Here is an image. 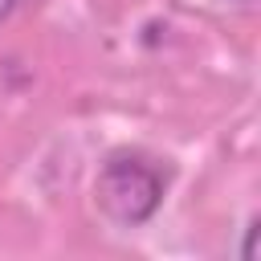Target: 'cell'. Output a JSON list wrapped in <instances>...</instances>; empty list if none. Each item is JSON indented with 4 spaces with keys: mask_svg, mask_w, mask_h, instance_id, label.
I'll return each mask as SVG.
<instances>
[{
    "mask_svg": "<svg viewBox=\"0 0 261 261\" xmlns=\"http://www.w3.org/2000/svg\"><path fill=\"white\" fill-rule=\"evenodd\" d=\"M163 188H167L163 171H159L151 159L130 155V151H114V155L102 163L98 184H94L102 212H106L114 224H122V228L147 224V220L155 216V208L163 204Z\"/></svg>",
    "mask_w": 261,
    "mask_h": 261,
    "instance_id": "1",
    "label": "cell"
},
{
    "mask_svg": "<svg viewBox=\"0 0 261 261\" xmlns=\"http://www.w3.org/2000/svg\"><path fill=\"white\" fill-rule=\"evenodd\" d=\"M8 12H12V0H0V20H4Z\"/></svg>",
    "mask_w": 261,
    "mask_h": 261,
    "instance_id": "2",
    "label": "cell"
}]
</instances>
